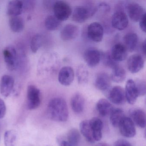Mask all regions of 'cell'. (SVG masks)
<instances>
[{
  "label": "cell",
  "instance_id": "cell-1",
  "mask_svg": "<svg viewBox=\"0 0 146 146\" xmlns=\"http://www.w3.org/2000/svg\"><path fill=\"white\" fill-rule=\"evenodd\" d=\"M47 114L51 120L58 122H65L69 117V111L66 102L62 98L52 99L47 108Z\"/></svg>",
  "mask_w": 146,
  "mask_h": 146
},
{
  "label": "cell",
  "instance_id": "cell-2",
  "mask_svg": "<svg viewBox=\"0 0 146 146\" xmlns=\"http://www.w3.org/2000/svg\"><path fill=\"white\" fill-rule=\"evenodd\" d=\"M96 11V7L92 3L86 6L77 7L72 13V20L78 23H84L89 18L93 16Z\"/></svg>",
  "mask_w": 146,
  "mask_h": 146
},
{
  "label": "cell",
  "instance_id": "cell-3",
  "mask_svg": "<svg viewBox=\"0 0 146 146\" xmlns=\"http://www.w3.org/2000/svg\"><path fill=\"white\" fill-rule=\"evenodd\" d=\"M54 16L60 22L66 21L72 14V8L67 2L63 1H57L53 5Z\"/></svg>",
  "mask_w": 146,
  "mask_h": 146
},
{
  "label": "cell",
  "instance_id": "cell-4",
  "mask_svg": "<svg viewBox=\"0 0 146 146\" xmlns=\"http://www.w3.org/2000/svg\"><path fill=\"white\" fill-rule=\"evenodd\" d=\"M40 103V90L35 85H29L27 90V108L29 110H34L39 107Z\"/></svg>",
  "mask_w": 146,
  "mask_h": 146
},
{
  "label": "cell",
  "instance_id": "cell-5",
  "mask_svg": "<svg viewBox=\"0 0 146 146\" xmlns=\"http://www.w3.org/2000/svg\"><path fill=\"white\" fill-rule=\"evenodd\" d=\"M4 60L9 70L13 71L18 66V55L16 48L13 46H8L3 50Z\"/></svg>",
  "mask_w": 146,
  "mask_h": 146
},
{
  "label": "cell",
  "instance_id": "cell-6",
  "mask_svg": "<svg viewBox=\"0 0 146 146\" xmlns=\"http://www.w3.org/2000/svg\"><path fill=\"white\" fill-rule=\"evenodd\" d=\"M104 30L101 24L94 22L90 24L87 29L88 37L94 42H100L102 41Z\"/></svg>",
  "mask_w": 146,
  "mask_h": 146
},
{
  "label": "cell",
  "instance_id": "cell-7",
  "mask_svg": "<svg viewBox=\"0 0 146 146\" xmlns=\"http://www.w3.org/2000/svg\"><path fill=\"white\" fill-rule=\"evenodd\" d=\"M118 127L121 135L125 137L131 138L135 135L136 131L135 124L130 118L125 117Z\"/></svg>",
  "mask_w": 146,
  "mask_h": 146
},
{
  "label": "cell",
  "instance_id": "cell-8",
  "mask_svg": "<svg viewBox=\"0 0 146 146\" xmlns=\"http://www.w3.org/2000/svg\"><path fill=\"white\" fill-rule=\"evenodd\" d=\"M112 25L114 29L122 31L127 28L129 24L128 16L122 10L116 11L111 18Z\"/></svg>",
  "mask_w": 146,
  "mask_h": 146
},
{
  "label": "cell",
  "instance_id": "cell-9",
  "mask_svg": "<svg viewBox=\"0 0 146 146\" xmlns=\"http://www.w3.org/2000/svg\"><path fill=\"white\" fill-rule=\"evenodd\" d=\"M107 97L111 102L117 105L124 104L126 100L125 90L119 86H114L110 89L108 91Z\"/></svg>",
  "mask_w": 146,
  "mask_h": 146
},
{
  "label": "cell",
  "instance_id": "cell-10",
  "mask_svg": "<svg viewBox=\"0 0 146 146\" xmlns=\"http://www.w3.org/2000/svg\"><path fill=\"white\" fill-rule=\"evenodd\" d=\"M127 67L131 73L139 72L143 68L144 60L143 57L139 54H135L130 56L127 60Z\"/></svg>",
  "mask_w": 146,
  "mask_h": 146
},
{
  "label": "cell",
  "instance_id": "cell-11",
  "mask_svg": "<svg viewBox=\"0 0 146 146\" xmlns=\"http://www.w3.org/2000/svg\"><path fill=\"white\" fill-rule=\"evenodd\" d=\"M102 53L96 48H89L84 53V58L86 64L90 67H94L101 60Z\"/></svg>",
  "mask_w": 146,
  "mask_h": 146
},
{
  "label": "cell",
  "instance_id": "cell-12",
  "mask_svg": "<svg viewBox=\"0 0 146 146\" xmlns=\"http://www.w3.org/2000/svg\"><path fill=\"white\" fill-rule=\"evenodd\" d=\"M126 8L129 17L134 22H139L146 13L143 7L137 3H129L126 6Z\"/></svg>",
  "mask_w": 146,
  "mask_h": 146
},
{
  "label": "cell",
  "instance_id": "cell-13",
  "mask_svg": "<svg viewBox=\"0 0 146 146\" xmlns=\"http://www.w3.org/2000/svg\"><path fill=\"white\" fill-rule=\"evenodd\" d=\"M75 73L73 69L70 66L62 67L58 73V80L61 85L69 86L73 82Z\"/></svg>",
  "mask_w": 146,
  "mask_h": 146
},
{
  "label": "cell",
  "instance_id": "cell-14",
  "mask_svg": "<svg viewBox=\"0 0 146 146\" xmlns=\"http://www.w3.org/2000/svg\"><path fill=\"white\" fill-rule=\"evenodd\" d=\"M14 80L11 76L5 75L0 81V93L5 97L10 96L13 90Z\"/></svg>",
  "mask_w": 146,
  "mask_h": 146
},
{
  "label": "cell",
  "instance_id": "cell-15",
  "mask_svg": "<svg viewBox=\"0 0 146 146\" xmlns=\"http://www.w3.org/2000/svg\"><path fill=\"white\" fill-rule=\"evenodd\" d=\"M79 33V29L77 25L72 24L66 25L60 33L61 39L64 41H69L76 39Z\"/></svg>",
  "mask_w": 146,
  "mask_h": 146
},
{
  "label": "cell",
  "instance_id": "cell-16",
  "mask_svg": "<svg viewBox=\"0 0 146 146\" xmlns=\"http://www.w3.org/2000/svg\"><path fill=\"white\" fill-rule=\"evenodd\" d=\"M125 99L129 104L133 105L135 103L139 96L134 80L129 79L127 81L125 84Z\"/></svg>",
  "mask_w": 146,
  "mask_h": 146
},
{
  "label": "cell",
  "instance_id": "cell-17",
  "mask_svg": "<svg viewBox=\"0 0 146 146\" xmlns=\"http://www.w3.org/2000/svg\"><path fill=\"white\" fill-rule=\"evenodd\" d=\"M96 88L100 91H108L110 89L111 79L110 76L106 72L98 73L96 78L94 82Z\"/></svg>",
  "mask_w": 146,
  "mask_h": 146
},
{
  "label": "cell",
  "instance_id": "cell-18",
  "mask_svg": "<svg viewBox=\"0 0 146 146\" xmlns=\"http://www.w3.org/2000/svg\"><path fill=\"white\" fill-rule=\"evenodd\" d=\"M24 9V2L19 0L9 1L7 13L10 17H18L22 14Z\"/></svg>",
  "mask_w": 146,
  "mask_h": 146
},
{
  "label": "cell",
  "instance_id": "cell-19",
  "mask_svg": "<svg viewBox=\"0 0 146 146\" xmlns=\"http://www.w3.org/2000/svg\"><path fill=\"white\" fill-rule=\"evenodd\" d=\"M89 120L94 140L96 141H100L102 137V129L103 126L102 121L96 117Z\"/></svg>",
  "mask_w": 146,
  "mask_h": 146
},
{
  "label": "cell",
  "instance_id": "cell-20",
  "mask_svg": "<svg viewBox=\"0 0 146 146\" xmlns=\"http://www.w3.org/2000/svg\"><path fill=\"white\" fill-rule=\"evenodd\" d=\"M111 56L117 62L124 60L128 55V51L125 46L121 43H117L112 48Z\"/></svg>",
  "mask_w": 146,
  "mask_h": 146
},
{
  "label": "cell",
  "instance_id": "cell-21",
  "mask_svg": "<svg viewBox=\"0 0 146 146\" xmlns=\"http://www.w3.org/2000/svg\"><path fill=\"white\" fill-rule=\"evenodd\" d=\"M131 117L134 123L141 128L146 126V117L145 112L141 109H131L130 112Z\"/></svg>",
  "mask_w": 146,
  "mask_h": 146
},
{
  "label": "cell",
  "instance_id": "cell-22",
  "mask_svg": "<svg viewBox=\"0 0 146 146\" xmlns=\"http://www.w3.org/2000/svg\"><path fill=\"white\" fill-rule=\"evenodd\" d=\"M85 100L83 96L79 93L73 95L71 100L70 104L72 109L76 113H82L84 109Z\"/></svg>",
  "mask_w": 146,
  "mask_h": 146
},
{
  "label": "cell",
  "instance_id": "cell-23",
  "mask_svg": "<svg viewBox=\"0 0 146 146\" xmlns=\"http://www.w3.org/2000/svg\"><path fill=\"white\" fill-rule=\"evenodd\" d=\"M114 108L112 104L105 99H101L96 104V109L99 113L103 117L110 115Z\"/></svg>",
  "mask_w": 146,
  "mask_h": 146
},
{
  "label": "cell",
  "instance_id": "cell-24",
  "mask_svg": "<svg viewBox=\"0 0 146 146\" xmlns=\"http://www.w3.org/2000/svg\"><path fill=\"white\" fill-rule=\"evenodd\" d=\"M124 46L127 51L132 52L136 48L138 43V36L135 33H129L126 34L123 37Z\"/></svg>",
  "mask_w": 146,
  "mask_h": 146
},
{
  "label": "cell",
  "instance_id": "cell-25",
  "mask_svg": "<svg viewBox=\"0 0 146 146\" xmlns=\"http://www.w3.org/2000/svg\"><path fill=\"white\" fill-rule=\"evenodd\" d=\"M79 127L81 133L87 141L91 143H94L95 141L93 138L92 130L90 125L89 120H84L82 121L80 123Z\"/></svg>",
  "mask_w": 146,
  "mask_h": 146
},
{
  "label": "cell",
  "instance_id": "cell-26",
  "mask_svg": "<svg viewBox=\"0 0 146 146\" xmlns=\"http://www.w3.org/2000/svg\"><path fill=\"white\" fill-rule=\"evenodd\" d=\"M9 25L11 30L15 33L22 32L25 28L24 19L21 17H12L9 20Z\"/></svg>",
  "mask_w": 146,
  "mask_h": 146
},
{
  "label": "cell",
  "instance_id": "cell-27",
  "mask_svg": "<svg viewBox=\"0 0 146 146\" xmlns=\"http://www.w3.org/2000/svg\"><path fill=\"white\" fill-rule=\"evenodd\" d=\"M112 70L110 76L111 80L116 83H121L125 81L126 78V72L123 67L118 65Z\"/></svg>",
  "mask_w": 146,
  "mask_h": 146
},
{
  "label": "cell",
  "instance_id": "cell-28",
  "mask_svg": "<svg viewBox=\"0 0 146 146\" xmlns=\"http://www.w3.org/2000/svg\"><path fill=\"white\" fill-rule=\"evenodd\" d=\"M125 116L124 113L120 108H113L110 114V122L114 127H118Z\"/></svg>",
  "mask_w": 146,
  "mask_h": 146
},
{
  "label": "cell",
  "instance_id": "cell-29",
  "mask_svg": "<svg viewBox=\"0 0 146 146\" xmlns=\"http://www.w3.org/2000/svg\"><path fill=\"white\" fill-rule=\"evenodd\" d=\"M76 77L79 84H84L88 82L89 73L86 66L81 64L78 67L76 70Z\"/></svg>",
  "mask_w": 146,
  "mask_h": 146
},
{
  "label": "cell",
  "instance_id": "cell-30",
  "mask_svg": "<svg viewBox=\"0 0 146 146\" xmlns=\"http://www.w3.org/2000/svg\"><path fill=\"white\" fill-rule=\"evenodd\" d=\"M61 22L54 15H50L46 18L45 22V27L47 29L51 31L56 30L60 27Z\"/></svg>",
  "mask_w": 146,
  "mask_h": 146
},
{
  "label": "cell",
  "instance_id": "cell-31",
  "mask_svg": "<svg viewBox=\"0 0 146 146\" xmlns=\"http://www.w3.org/2000/svg\"><path fill=\"white\" fill-rule=\"evenodd\" d=\"M17 133L14 130L7 131L4 135V141L5 146H16Z\"/></svg>",
  "mask_w": 146,
  "mask_h": 146
},
{
  "label": "cell",
  "instance_id": "cell-32",
  "mask_svg": "<svg viewBox=\"0 0 146 146\" xmlns=\"http://www.w3.org/2000/svg\"><path fill=\"white\" fill-rule=\"evenodd\" d=\"M80 138V133L77 129H71L67 133V141L71 146H77Z\"/></svg>",
  "mask_w": 146,
  "mask_h": 146
},
{
  "label": "cell",
  "instance_id": "cell-33",
  "mask_svg": "<svg viewBox=\"0 0 146 146\" xmlns=\"http://www.w3.org/2000/svg\"><path fill=\"white\" fill-rule=\"evenodd\" d=\"M101 59L102 60L104 65L111 69H113L119 65L117 62L113 59L109 52L102 53Z\"/></svg>",
  "mask_w": 146,
  "mask_h": 146
},
{
  "label": "cell",
  "instance_id": "cell-34",
  "mask_svg": "<svg viewBox=\"0 0 146 146\" xmlns=\"http://www.w3.org/2000/svg\"><path fill=\"white\" fill-rule=\"evenodd\" d=\"M42 39L40 34L35 35L31 42L30 47L31 51L34 53L37 52L42 45Z\"/></svg>",
  "mask_w": 146,
  "mask_h": 146
},
{
  "label": "cell",
  "instance_id": "cell-35",
  "mask_svg": "<svg viewBox=\"0 0 146 146\" xmlns=\"http://www.w3.org/2000/svg\"><path fill=\"white\" fill-rule=\"evenodd\" d=\"M139 96H143L146 94V84L145 81L137 80L135 82Z\"/></svg>",
  "mask_w": 146,
  "mask_h": 146
},
{
  "label": "cell",
  "instance_id": "cell-36",
  "mask_svg": "<svg viewBox=\"0 0 146 146\" xmlns=\"http://www.w3.org/2000/svg\"><path fill=\"white\" fill-rule=\"evenodd\" d=\"M97 10L99 9L100 11L104 13L109 12L110 11V7L109 5L106 2H101L98 5Z\"/></svg>",
  "mask_w": 146,
  "mask_h": 146
},
{
  "label": "cell",
  "instance_id": "cell-37",
  "mask_svg": "<svg viewBox=\"0 0 146 146\" xmlns=\"http://www.w3.org/2000/svg\"><path fill=\"white\" fill-rule=\"evenodd\" d=\"M6 110V106L5 102L2 99H0V119L5 117Z\"/></svg>",
  "mask_w": 146,
  "mask_h": 146
},
{
  "label": "cell",
  "instance_id": "cell-38",
  "mask_svg": "<svg viewBox=\"0 0 146 146\" xmlns=\"http://www.w3.org/2000/svg\"><path fill=\"white\" fill-rule=\"evenodd\" d=\"M114 146H132V145L126 140L124 139H119L115 142Z\"/></svg>",
  "mask_w": 146,
  "mask_h": 146
},
{
  "label": "cell",
  "instance_id": "cell-39",
  "mask_svg": "<svg viewBox=\"0 0 146 146\" xmlns=\"http://www.w3.org/2000/svg\"><path fill=\"white\" fill-rule=\"evenodd\" d=\"M139 22V26L142 31L146 32V13L143 16Z\"/></svg>",
  "mask_w": 146,
  "mask_h": 146
},
{
  "label": "cell",
  "instance_id": "cell-40",
  "mask_svg": "<svg viewBox=\"0 0 146 146\" xmlns=\"http://www.w3.org/2000/svg\"><path fill=\"white\" fill-rule=\"evenodd\" d=\"M58 142L59 146H71L69 142L65 139L58 138Z\"/></svg>",
  "mask_w": 146,
  "mask_h": 146
},
{
  "label": "cell",
  "instance_id": "cell-41",
  "mask_svg": "<svg viewBox=\"0 0 146 146\" xmlns=\"http://www.w3.org/2000/svg\"><path fill=\"white\" fill-rule=\"evenodd\" d=\"M142 50L144 56L146 55V40H144L142 45Z\"/></svg>",
  "mask_w": 146,
  "mask_h": 146
},
{
  "label": "cell",
  "instance_id": "cell-42",
  "mask_svg": "<svg viewBox=\"0 0 146 146\" xmlns=\"http://www.w3.org/2000/svg\"><path fill=\"white\" fill-rule=\"evenodd\" d=\"M95 146H110L109 144L106 143H97V144Z\"/></svg>",
  "mask_w": 146,
  "mask_h": 146
}]
</instances>
